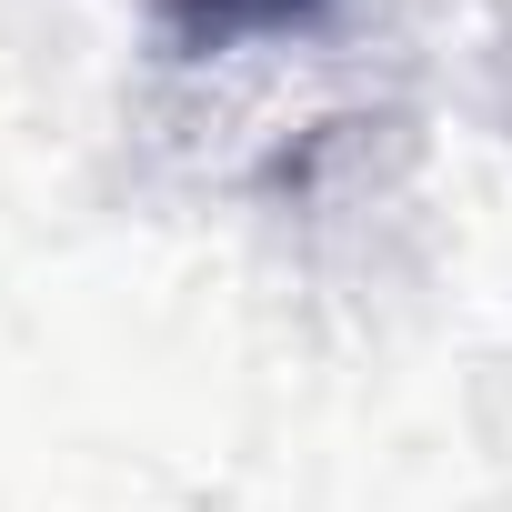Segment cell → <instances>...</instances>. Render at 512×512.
Segmentation results:
<instances>
[{"instance_id":"1","label":"cell","mask_w":512,"mask_h":512,"mask_svg":"<svg viewBox=\"0 0 512 512\" xmlns=\"http://www.w3.org/2000/svg\"><path fill=\"white\" fill-rule=\"evenodd\" d=\"M312 11L322 0H171V31L201 51V41H241V31H292Z\"/></svg>"}]
</instances>
